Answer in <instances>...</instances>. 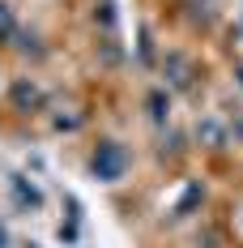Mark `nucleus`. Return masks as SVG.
<instances>
[{
    "mask_svg": "<svg viewBox=\"0 0 243 248\" xmlns=\"http://www.w3.org/2000/svg\"><path fill=\"white\" fill-rule=\"evenodd\" d=\"M94 171H98V180H120L124 154L115 146H102V150H98V158H94Z\"/></svg>",
    "mask_w": 243,
    "mask_h": 248,
    "instance_id": "nucleus-1",
    "label": "nucleus"
},
{
    "mask_svg": "<svg viewBox=\"0 0 243 248\" xmlns=\"http://www.w3.org/2000/svg\"><path fill=\"white\" fill-rule=\"evenodd\" d=\"M4 30H9V9L0 4V34H4Z\"/></svg>",
    "mask_w": 243,
    "mask_h": 248,
    "instance_id": "nucleus-2",
    "label": "nucleus"
}]
</instances>
